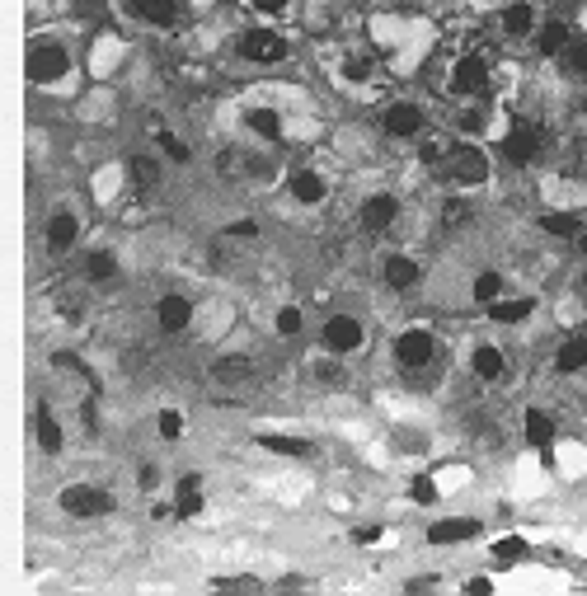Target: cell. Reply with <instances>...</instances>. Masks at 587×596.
<instances>
[{"label": "cell", "mask_w": 587, "mask_h": 596, "mask_svg": "<svg viewBox=\"0 0 587 596\" xmlns=\"http://www.w3.org/2000/svg\"><path fill=\"white\" fill-rule=\"evenodd\" d=\"M541 230L545 235H555V240H578L587 230V216H583V207H545Z\"/></svg>", "instance_id": "cell-28"}, {"label": "cell", "mask_w": 587, "mask_h": 596, "mask_svg": "<svg viewBox=\"0 0 587 596\" xmlns=\"http://www.w3.org/2000/svg\"><path fill=\"white\" fill-rule=\"evenodd\" d=\"M376 127L386 141H418L428 137V108L418 99H386L381 113H376Z\"/></svg>", "instance_id": "cell-12"}, {"label": "cell", "mask_w": 587, "mask_h": 596, "mask_svg": "<svg viewBox=\"0 0 587 596\" xmlns=\"http://www.w3.org/2000/svg\"><path fill=\"white\" fill-rule=\"evenodd\" d=\"M273 329H278V338H301V329H306V315H301V306L282 301V306L273 310Z\"/></svg>", "instance_id": "cell-38"}, {"label": "cell", "mask_w": 587, "mask_h": 596, "mask_svg": "<svg viewBox=\"0 0 587 596\" xmlns=\"http://www.w3.org/2000/svg\"><path fill=\"white\" fill-rule=\"evenodd\" d=\"M541 19L545 15L536 0H498V38L503 43H531Z\"/></svg>", "instance_id": "cell-17"}, {"label": "cell", "mask_w": 587, "mask_h": 596, "mask_svg": "<svg viewBox=\"0 0 587 596\" xmlns=\"http://www.w3.org/2000/svg\"><path fill=\"white\" fill-rule=\"evenodd\" d=\"M390 362L404 371V376H423L442 362V334L433 324H404L400 334L390 338Z\"/></svg>", "instance_id": "cell-4"}, {"label": "cell", "mask_w": 587, "mask_h": 596, "mask_svg": "<svg viewBox=\"0 0 587 596\" xmlns=\"http://www.w3.org/2000/svg\"><path fill=\"white\" fill-rule=\"evenodd\" d=\"M282 188H287L292 207H301V212H325L329 202H334V174H329V169H320V165L287 169Z\"/></svg>", "instance_id": "cell-9"}, {"label": "cell", "mask_w": 587, "mask_h": 596, "mask_svg": "<svg viewBox=\"0 0 587 596\" xmlns=\"http://www.w3.org/2000/svg\"><path fill=\"white\" fill-rule=\"evenodd\" d=\"M465 592H494V582H489V578H470V582H465Z\"/></svg>", "instance_id": "cell-45"}, {"label": "cell", "mask_w": 587, "mask_h": 596, "mask_svg": "<svg viewBox=\"0 0 587 596\" xmlns=\"http://www.w3.org/2000/svg\"><path fill=\"white\" fill-rule=\"evenodd\" d=\"M442 179H447L451 193H484V188L494 184V155L484 141H451L447 160H442Z\"/></svg>", "instance_id": "cell-3"}, {"label": "cell", "mask_w": 587, "mask_h": 596, "mask_svg": "<svg viewBox=\"0 0 587 596\" xmlns=\"http://www.w3.org/2000/svg\"><path fill=\"white\" fill-rule=\"evenodd\" d=\"M536 310H541V301H536V296H526V291L517 296V291H508V296H498L494 306H484V320L498 324V329H522V324L531 320Z\"/></svg>", "instance_id": "cell-21"}, {"label": "cell", "mask_w": 587, "mask_h": 596, "mask_svg": "<svg viewBox=\"0 0 587 596\" xmlns=\"http://www.w3.org/2000/svg\"><path fill=\"white\" fill-rule=\"evenodd\" d=\"M541 127L531 123H508V132H503V141H498V155H503V165H531L536 155H541Z\"/></svg>", "instance_id": "cell-19"}, {"label": "cell", "mask_w": 587, "mask_h": 596, "mask_svg": "<svg viewBox=\"0 0 587 596\" xmlns=\"http://www.w3.org/2000/svg\"><path fill=\"white\" fill-rule=\"evenodd\" d=\"M484 535V521L475 517H442L428 526V545H470Z\"/></svg>", "instance_id": "cell-25"}, {"label": "cell", "mask_w": 587, "mask_h": 596, "mask_svg": "<svg viewBox=\"0 0 587 596\" xmlns=\"http://www.w3.org/2000/svg\"><path fill=\"white\" fill-rule=\"evenodd\" d=\"M212 381H217V385H245V381H254V357H245V352L221 357L217 367H212Z\"/></svg>", "instance_id": "cell-33"}, {"label": "cell", "mask_w": 587, "mask_h": 596, "mask_svg": "<svg viewBox=\"0 0 587 596\" xmlns=\"http://www.w3.org/2000/svg\"><path fill=\"white\" fill-rule=\"evenodd\" d=\"M141 489L146 493L160 489V470H155V465H141Z\"/></svg>", "instance_id": "cell-44"}, {"label": "cell", "mask_w": 587, "mask_h": 596, "mask_svg": "<svg viewBox=\"0 0 587 596\" xmlns=\"http://www.w3.org/2000/svg\"><path fill=\"white\" fill-rule=\"evenodd\" d=\"M155 146H160V155H165V160H174V165H188V160H193L188 141L179 137V132H170V127H160V132H155Z\"/></svg>", "instance_id": "cell-39"}, {"label": "cell", "mask_w": 587, "mask_h": 596, "mask_svg": "<svg viewBox=\"0 0 587 596\" xmlns=\"http://www.w3.org/2000/svg\"><path fill=\"white\" fill-rule=\"evenodd\" d=\"M465 371H470L479 385H503L508 381V371H512L508 348L494 343V338H475V343L465 348Z\"/></svg>", "instance_id": "cell-15"}, {"label": "cell", "mask_w": 587, "mask_h": 596, "mask_svg": "<svg viewBox=\"0 0 587 596\" xmlns=\"http://www.w3.org/2000/svg\"><path fill=\"white\" fill-rule=\"evenodd\" d=\"M80 273H85V282L104 287V282H113V277L123 273V259H118V249L94 245V249H85V259H80Z\"/></svg>", "instance_id": "cell-27"}, {"label": "cell", "mask_w": 587, "mask_h": 596, "mask_svg": "<svg viewBox=\"0 0 587 596\" xmlns=\"http://www.w3.org/2000/svg\"><path fill=\"white\" fill-rule=\"evenodd\" d=\"M494 90H498V66L484 47H461L442 66V94L451 104H479V99H494Z\"/></svg>", "instance_id": "cell-2"}, {"label": "cell", "mask_w": 587, "mask_h": 596, "mask_svg": "<svg viewBox=\"0 0 587 596\" xmlns=\"http://www.w3.org/2000/svg\"><path fill=\"white\" fill-rule=\"evenodd\" d=\"M512 118H503V108L494 104V99H479V104H461L456 108V118H451V132L461 141H503V132H508Z\"/></svg>", "instance_id": "cell-11"}, {"label": "cell", "mask_w": 587, "mask_h": 596, "mask_svg": "<svg viewBox=\"0 0 587 596\" xmlns=\"http://www.w3.org/2000/svg\"><path fill=\"white\" fill-rule=\"evenodd\" d=\"M522 442L531 446V451H541V456H550L559 442V428H555V413H545L541 404H531V409H522Z\"/></svg>", "instance_id": "cell-23"}, {"label": "cell", "mask_w": 587, "mask_h": 596, "mask_svg": "<svg viewBox=\"0 0 587 596\" xmlns=\"http://www.w3.org/2000/svg\"><path fill=\"white\" fill-rule=\"evenodd\" d=\"M160 174H165V165L155 155H127V184H132V193H155Z\"/></svg>", "instance_id": "cell-29"}, {"label": "cell", "mask_w": 587, "mask_h": 596, "mask_svg": "<svg viewBox=\"0 0 587 596\" xmlns=\"http://www.w3.org/2000/svg\"><path fill=\"white\" fill-rule=\"evenodd\" d=\"M118 10H123V19L141 24V29L174 33L179 19H184V0H118Z\"/></svg>", "instance_id": "cell-16"}, {"label": "cell", "mask_w": 587, "mask_h": 596, "mask_svg": "<svg viewBox=\"0 0 587 596\" xmlns=\"http://www.w3.org/2000/svg\"><path fill=\"white\" fill-rule=\"evenodd\" d=\"M57 507H62L71 521H104L118 512V498H113L104 484H94V479H76V484H66L57 493Z\"/></svg>", "instance_id": "cell-10"}, {"label": "cell", "mask_w": 587, "mask_h": 596, "mask_svg": "<svg viewBox=\"0 0 587 596\" xmlns=\"http://www.w3.org/2000/svg\"><path fill=\"white\" fill-rule=\"evenodd\" d=\"M80 76L76 47L66 43L57 29H33L24 43V80L38 94H66Z\"/></svg>", "instance_id": "cell-1"}, {"label": "cell", "mask_w": 587, "mask_h": 596, "mask_svg": "<svg viewBox=\"0 0 587 596\" xmlns=\"http://www.w3.org/2000/svg\"><path fill=\"white\" fill-rule=\"evenodd\" d=\"M489 554H494L498 564H517V559L526 554V540H522V535H503V540L489 545Z\"/></svg>", "instance_id": "cell-40"}, {"label": "cell", "mask_w": 587, "mask_h": 596, "mask_svg": "<svg viewBox=\"0 0 587 596\" xmlns=\"http://www.w3.org/2000/svg\"><path fill=\"white\" fill-rule=\"evenodd\" d=\"M587 371V334H569L555 348V376H583Z\"/></svg>", "instance_id": "cell-31"}, {"label": "cell", "mask_w": 587, "mask_h": 596, "mask_svg": "<svg viewBox=\"0 0 587 596\" xmlns=\"http://www.w3.org/2000/svg\"><path fill=\"white\" fill-rule=\"evenodd\" d=\"M155 329L170 338L198 329V301H193L188 291H160V296H155Z\"/></svg>", "instance_id": "cell-18"}, {"label": "cell", "mask_w": 587, "mask_h": 596, "mask_svg": "<svg viewBox=\"0 0 587 596\" xmlns=\"http://www.w3.org/2000/svg\"><path fill=\"white\" fill-rule=\"evenodd\" d=\"M118 62H123V43H118V38H99V47L90 52L94 80H109L113 71H118Z\"/></svg>", "instance_id": "cell-34"}, {"label": "cell", "mask_w": 587, "mask_h": 596, "mask_svg": "<svg viewBox=\"0 0 587 596\" xmlns=\"http://www.w3.org/2000/svg\"><path fill=\"white\" fill-rule=\"evenodd\" d=\"M240 132L259 146H287L292 141V113L278 104V99H249L240 104Z\"/></svg>", "instance_id": "cell-7"}, {"label": "cell", "mask_w": 587, "mask_h": 596, "mask_svg": "<svg viewBox=\"0 0 587 596\" xmlns=\"http://www.w3.org/2000/svg\"><path fill=\"white\" fill-rule=\"evenodd\" d=\"M85 5H94V0H85Z\"/></svg>", "instance_id": "cell-46"}, {"label": "cell", "mask_w": 587, "mask_h": 596, "mask_svg": "<svg viewBox=\"0 0 587 596\" xmlns=\"http://www.w3.org/2000/svg\"><path fill=\"white\" fill-rule=\"evenodd\" d=\"M155 432H160V442H184V432H188V418L184 409H160L155 413Z\"/></svg>", "instance_id": "cell-37"}, {"label": "cell", "mask_w": 587, "mask_h": 596, "mask_svg": "<svg viewBox=\"0 0 587 596\" xmlns=\"http://www.w3.org/2000/svg\"><path fill=\"white\" fill-rule=\"evenodd\" d=\"M371 343V329L362 315H353V310H334L325 324H320V352H334V357H362Z\"/></svg>", "instance_id": "cell-8"}, {"label": "cell", "mask_w": 587, "mask_h": 596, "mask_svg": "<svg viewBox=\"0 0 587 596\" xmlns=\"http://www.w3.org/2000/svg\"><path fill=\"white\" fill-rule=\"evenodd\" d=\"M381 535H386V531H381V526H357V531H353V540H357V545H376Z\"/></svg>", "instance_id": "cell-43"}, {"label": "cell", "mask_w": 587, "mask_h": 596, "mask_svg": "<svg viewBox=\"0 0 587 596\" xmlns=\"http://www.w3.org/2000/svg\"><path fill=\"white\" fill-rule=\"evenodd\" d=\"M498 296H508V273H498V268H479V273L470 277V301L484 310V306H494Z\"/></svg>", "instance_id": "cell-30"}, {"label": "cell", "mask_w": 587, "mask_h": 596, "mask_svg": "<svg viewBox=\"0 0 587 596\" xmlns=\"http://www.w3.org/2000/svg\"><path fill=\"white\" fill-rule=\"evenodd\" d=\"M235 57L245 66H259V71H268V66H282L287 57H292V38L282 33V24H245V29L231 38Z\"/></svg>", "instance_id": "cell-5"}, {"label": "cell", "mask_w": 587, "mask_h": 596, "mask_svg": "<svg viewBox=\"0 0 587 596\" xmlns=\"http://www.w3.org/2000/svg\"><path fill=\"white\" fill-rule=\"evenodd\" d=\"M245 10L259 24H287L296 15V0H245Z\"/></svg>", "instance_id": "cell-35"}, {"label": "cell", "mask_w": 587, "mask_h": 596, "mask_svg": "<svg viewBox=\"0 0 587 596\" xmlns=\"http://www.w3.org/2000/svg\"><path fill=\"white\" fill-rule=\"evenodd\" d=\"M329 76L334 85L348 94H376L381 90V52L376 47H339L334 57H329Z\"/></svg>", "instance_id": "cell-6"}, {"label": "cell", "mask_w": 587, "mask_h": 596, "mask_svg": "<svg viewBox=\"0 0 587 596\" xmlns=\"http://www.w3.org/2000/svg\"><path fill=\"white\" fill-rule=\"evenodd\" d=\"M400 216H404V198L395 188H371V193H362V202H357V226L367 230V235L395 230Z\"/></svg>", "instance_id": "cell-13"}, {"label": "cell", "mask_w": 587, "mask_h": 596, "mask_svg": "<svg viewBox=\"0 0 587 596\" xmlns=\"http://www.w3.org/2000/svg\"><path fill=\"white\" fill-rule=\"evenodd\" d=\"M409 503L414 507H437L442 503V484H437V474H414V479H409Z\"/></svg>", "instance_id": "cell-36"}, {"label": "cell", "mask_w": 587, "mask_h": 596, "mask_svg": "<svg viewBox=\"0 0 587 596\" xmlns=\"http://www.w3.org/2000/svg\"><path fill=\"white\" fill-rule=\"evenodd\" d=\"M254 442L268 451V456H287V460H306L310 456V442L296 437V432H259Z\"/></svg>", "instance_id": "cell-32"}, {"label": "cell", "mask_w": 587, "mask_h": 596, "mask_svg": "<svg viewBox=\"0 0 587 596\" xmlns=\"http://www.w3.org/2000/svg\"><path fill=\"white\" fill-rule=\"evenodd\" d=\"M80 235H85V221H80L76 207H52L43 221V249L47 259H66V254H76L80 249Z\"/></svg>", "instance_id": "cell-14"}, {"label": "cell", "mask_w": 587, "mask_h": 596, "mask_svg": "<svg viewBox=\"0 0 587 596\" xmlns=\"http://www.w3.org/2000/svg\"><path fill=\"white\" fill-rule=\"evenodd\" d=\"M33 442H38L43 456H62L66 451V428L52 404H38V409H33Z\"/></svg>", "instance_id": "cell-24"}, {"label": "cell", "mask_w": 587, "mask_h": 596, "mask_svg": "<svg viewBox=\"0 0 587 596\" xmlns=\"http://www.w3.org/2000/svg\"><path fill=\"white\" fill-rule=\"evenodd\" d=\"M381 282H386L390 291L423 287V263H418L409 249H390V254H381Z\"/></svg>", "instance_id": "cell-20"}, {"label": "cell", "mask_w": 587, "mask_h": 596, "mask_svg": "<svg viewBox=\"0 0 587 596\" xmlns=\"http://www.w3.org/2000/svg\"><path fill=\"white\" fill-rule=\"evenodd\" d=\"M202 512H207V484H202V474H179V484H174V517L193 521Z\"/></svg>", "instance_id": "cell-26"}, {"label": "cell", "mask_w": 587, "mask_h": 596, "mask_svg": "<svg viewBox=\"0 0 587 596\" xmlns=\"http://www.w3.org/2000/svg\"><path fill=\"white\" fill-rule=\"evenodd\" d=\"M573 38H578V33H573L569 19L545 15V19H541V29H536V38H531V47H536V57H541V62H559V57L569 52Z\"/></svg>", "instance_id": "cell-22"}, {"label": "cell", "mask_w": 587, "mask_h": 596, "mask_svg": "<svg viewBox=\"0 0 587 596\" xmlns=\"http://www.w3.org/2000/svg\"><path fill=\"white\" fill-rule=\"evenodd\" d=\"M226 235H231V240H254V235H259V221H254V216H240V221L226 226Z\"/></svg>", "instance_id": "cell-42"}, {"label": "cell", "mask_w": 587, "mask_h": 596, "mask_svg": "<svg viewBox=\"0 0 587 596\" xmlns=\"http://www.w3.org/2000/svg\"><path fill=\"white\" fill-rule=\"evenodd\" d=\"M559 62L569 66L573 76H583V80H587V38H583V33H578V38H573V43H569V52H564V57H559Z\"/></svg>", "instance_id": "cell-41"}]
</instances>
